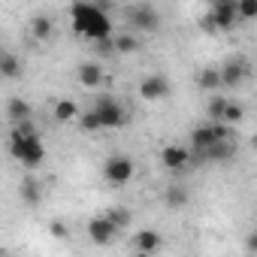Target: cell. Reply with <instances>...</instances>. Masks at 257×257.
Here are the masks:
<instances>
[{
  "mask_svg": "<svg viewBox=\"0 0 257 257\" xmlns=\"http://www.w3.org/2000/svg\"><path fill=\"white\" fill-rule=\"evenodd\" d=\"M70 16H73V34L97 43V40H106L112 37V19L106 10H100L97 4H88V0H76L70 7Z\"/></svg>",
  "mask_w": 257,
  "mask_h": 257,
  "instance_id": "obj_1",
  "label": "cell"
},
{
  "mask_svg": "<svg viewBox=\"0 0 257 257\" xmlns=\"http://www.w3.org/2000/svg\"><path fill=\"white\" fill-rule=\"evenodd\" d=\"M10 155L22 167L34 170V167H40L46 161V146L40 143V137H16V134H10Z\"/></svg>",
  "mask_w": 257,
  "mask_h": 257,
  "instance_id": "obj_2",
  "label": "cell"
},
{
  "mask_svg": "<svg viewBox=\"0 0 257 257\" xmlns=\"http://www.w3.org/2000/svg\"><path fill=\"white\" fill-rule=\"evenodd\" d=\"M134 173H137V167H134V161L127 158V155H112V158H106V164H103V179H106L112 188L127 185V182L134 179Z\"/></svg>",
  "mask_w": 257,
  "mask_h": 257,
  "instance_id": "obj_3",
  "label": "cell"
},
{
  "mask_svg": "<svg viewBox=\"0 0 257 257\" xmlns=\"http://www.w3.org/2000/svg\"><path fill=\"white\" fill-rule=\"evenodd\" d=\"M236 22H239L236 0H227V4H212V10L206 13L203 28H206V31H230Z\"/></svg>",
  "mask_w": 257,
  "mask_h": 257,
  "instance_id": "obj_4",
  "label": "cell"
},
{
  "mask_svg": "<svg viewBox=\"0 0 257 257\" xmlns=\"http://www.w3.org/2000/svg\"><path fill=\"white\" fill-rule=\"evenodd\" d=\"M94 109L100 112L106 131H118V127H124V121H127V109H124L115 97H109V94H100V97L94 100Z\"/></svg>",
  "mask_w": 257,
  "mask_h": 257,
  "instance_id": "obj_5",
  "label": "cell"
},
{
  "mask_svg": "<svg viewBox=\"0 0 257 257\" xmlns=\"http://www.w3.org/2000/svg\"><path fill=\"white\" fill-rule=\"evenodd\" d=\"M118 233H121V227H118L109 215H97V218L88 221V239H91L94 245H109Z\"/></svg>",
  "mask_w": 257,
  "mask_h": 257,
  "instance_id": "obj_6",
  "label": "cell"
},
{
  "mask_svg": "<svg viewBox=\"0 0 257 257\" xmlns=\"http://www.w3.org/2000/svg\"><path fill=\"white\" fill-rule=\"evenodd\" d=\"M127 19H131V25H134L140 34H155V31L161 28V16H158V10H155V7H146V4H143V7H134Z\"/></svg>",
  "mask_w": 257,
  "mask_h": 257,
  "instance_id": "obj_7",
  "label": "cell"
},
{
  "mask_svg": "<svg viewBox=\"0 0 257 257\" xmlns=\"http://www.w3.org/2000/svg\"><path fill=\"white\" fill-rule=\"evenodd\" d=\"M167 94H170V79L161 76V73H152V76H146L140 82V97L143 100H161Z\"/></svg>",
  "mask_w": 257,
  "mask_h": 257,
  "instance_id": "obj_8",
  "label": "cell"
},
{
  "mask_svg": "<svg viewBox=\"0 0 257 257\" xmlns=\"http://www.w3.org/2000/svg\"><path fill=\"white\" fill-rule=\"evenodd\" d=\"M191 158H194V152L191 149H185V146H167L164 152H161V164L167 167V170H185L188 164H191Z\"/></svg>",
  "mask_w": 257,
  "mask_h": 257,
  "instance_id": "obj_9",
  "label": "cell"
},
{
  "mask_svg": "<svg viewBox=\"0 0 257 257\" xmlns=\"http://www.w3.org/2000/svg\"><path fill=\"white\" fill-rule=\"evenodd\" d=\"M76 79H79V85H82V88H100V85H103V79H106L103 64H97V61H85V64H79Z\"/></svg>",
  "mask_w": 257,
  "mask_h": 257,
  "instance_id": "obj_10",
  "label": "cell"
},
{
  "mask_svg": "<svg viewBox=\"0 0 257 257\" xmlns=\"http://www.w3.org/2000/svg\"><path fill=\"white\" fill-rule=\"evenodd\" d=\"M221 76H224V88H236L248 76V67H245V61H227V64H221Z\"/></svg>",
  "mask_w": 257,
  "mask_h": 257,
  "instance_id": "obj_11",
  "label": "cell"
},
{
  "mask_svg": "<svg viewBox=\"0 0 257 257\" xmlns=\"http://www.w3.org/2000/svg\"><path fill=\"white\" fill-rule=\"evenodd\" d=\"M197 85H200L203 91H209V94L221 91V88H224V76H221V67H203V70H200V76H197Z\"/></svg>",
  "mask_w": 257,
  "mask_h": 257,
  "instance_id": "obj_12",
  "label": "cell"
},
{
  "mask_svg": "<svg viewBox=\"0 0 257 257\" xmlns=\"http://www.w3.org/2000/svg\"><path fill=\"white\" fill-rule=\"evenodd\" d=\"M215 140H218V134H215L212 124H200V127H194V131H191V146H194V152H206Z\"/></svg>",
  "mask_w": 257,
  "mask_h": 257,
  "instance_id": "obj_13",
  "label": "cell"
},
{
  "mask_svg": "<svg viewBox=\"0 0 257 257\" xmlns=\"http://www.w3.org/2000/svg\"><path fill=\"white\" fill-rule=\"evenodd\" d=\"M161 233L158 230H143V233H137L134 236V248L140 251V254H155L158 248H161Z\"/></svg>",
  "mask_w": 257,
  "mask_h": 257,
  "instance_id": "obj_14",
  "label": "cell"
},
{
  "mask_svg": "<svg viewBox=\"0 0 257 257\" xmlns=\"http://www.w3.org/2000/svg\"><path fill=\"white\" fill-rule=\"evenodd\" d=\"M31 37L40 40V43H49L55 37V22L49 16H34L31 19Z\"/></svg>",
  "mask_w": 257,
  "mask_h": 257,
  "instance_id": "obj_15",
  "label": "cell"
},
{
  "mask_svg": "<svg viewBox=\"0 0 257 257\" xmlns=\"http://www.w3.org/2000/svg\"><path fill=\"white\" fill-rule=\"evenodd\" d=\"M52 115H55V121L67 124V121H79L82 109H79V103H76V100H58V103H55V109H52Z\"/></svg>",
  "mask_w": 257,
  "mask_h": 257,
  "instance_id": "obj_16",
  "label": "cell"
},
{
  "mask_svg": "<svg viewBox=\"0 0 257 257\" xmlns=\"http://www.w3.org/2000/svg\"><path fill=\"white\" fill-rule=\"evenodd\" d=\"M79 127H82L85 134H100V131H106V124H103V118H100V112H97L94 106L79 115Z\"/></svg>",
  "mask_w": 257,
  "mask_h": 257,
  "instance_id": "obj_17",
  "label": "cell"
},
{
  "mask_svg": "<svg viewBox=\"0 0 257 257\" xmlns=\"http://www.w3.org/2000/svg\"><path fill=\"white\" fill-rule=\"evenodd\" d=\"M7 115H10V121H13V124L28 121V118H31V103H28L25 97H13V100L7 103Z\"/></svg>",
  "mask_w": 257,
  "mask_h": 257,
  "instance_id": "obj_18",
  "label": "cell"
},
{
  "mask_svg": "<svg viewBox=\"0 0 257 257\" xmlns=\"http://www.w3.org/2000/svg\"><path fill=\"white\" fill-rule=\"evenodd\" d=\"M0 76L10 79V82L22 76V61H19L13 52H4V55H0Z\"/></svg>",
  "mask_w": 257,
  "mask_h": 257,
  "instance_id": "obj_19",
  "label": "cell"
},
{
  "mask_svg": "<svg viewBox=\"0 0 257 257\" xmlns=\"http://www.w3.org/2000/svg\"><path fill=\"white\" fill-rule=\"evenodd\" d=\"M19 197L25 200V206H40V200H43V188H40V182L25 179L22 188H19Z\"/></svg>",
  "mask_w": 257,
  "mask_h": 257,
  "instance_id": "obj_20",
  "label": "cell"
},
{
  "mask_svg": "<svg viewBox=\"0 0 257 257\" xmlns=\"http://www.w3.org/2000/svg\"><path fill=\"white\" fill-rule=\"evenodd\" d=\"M227 106H230V100H227L224 94H218V91H215V94L209 97V103H206V115H209L212 121H221V118H224V112H227Z\"/></svg>",
  "mask_w": 257,
  "mask_h": 257,
  "instance_id": "obj_21",
  "label": "cell"
},
{
  "mask_svg": "<svg viewBox=\"0 0 257 257\" xmlns=\"http://www.w3.org/2000/svg\"><path fill=\"white\" fill-rule=\"evenodd\" d=\"M164 203H167L170 209H185V206H188V191H185L182 185H170L167 194H164Z\"/></svg>",
  "mask_w": 257,
  "mask_h": 257,
  "instance_id": "obj_22",
  "label": "cell"
},
{
  "mask_svg": "<svg viewBox=\"0 0 257 257\" xmlns=\"http://www.w3.org/2000/svg\"><path fill=\"white\" fill-rule=\"evenodd\" d=\"M134 52H140V40H137L134 34L115 37V55H134Z\"/></svg>",
  "mask_w": 257,
  "mask_h": 257,
  "instance_id": "obj_23",
  "label": "cell"
},
{
  "mask_svg": "<svg viewBox=\"0 0 257 257\" xmlns=\"http://www.w3.org/2000/svg\"><path fill=\"white\" fill-rule=\"evenodd\" d=\"M106 215H109L121 230H127V227H131V221H134V215H131V209H127V206H112Z\"/></svg>",
  "mask_w": 257,
  "mask_h": 257,
  "instance_id": "obj_24",
  "label": "cell"
},
{
  "mask_svg": "<svg viewBox=\"0 0 257 257\" xmlns=\"http://www.w3.org/2000/svg\"><path fill=\"white\" fill-rule=\"evenodd\" d=\"M239 22H254L257 19V0H236Z\"/></svg>",
  "mask_w": 257,
  "mask_h": 257,
  "instance_id": "obj_25",
  "label": "cell"
},
{
  "mask_svg": "<svg viewBox=\"0 0 257 257\" xmlns=\"http://www.w3.org/2000/svg\"><path fill=\"white\" fill-rule=\"evenodd\" d=\"M242 118H245V109H242L239 103H233V100H230V106H227V112H224V118H221V121H227V124H233V127H236V124H242Z\"/></svg>",
  "mask_w": 257,
  "mask_h": 257,
  "instance_id": "obj_26",
  "label": "cell"
},
{
  "mask_svg": "<svg viewBox=\"0 0 257 257\" xmlns=\"http://www.w3.org/2000/svg\"><path fill=\"white\" fill-rule=\"evenodd\" d=\"M13 134L16 137H40L37 134V124L28 118V121H19V124H13Z\"/></svg>",
  "mask_w": 257,
  "mask_h": 257,
  "instance_id": "obj_27",
  "label": "cell"
},
{
  "mask_svg": "<svg viewBox=\"0 0 257 257\" xmlns=\"http://www.w3.org/2000/svg\"><path fill=\"white\" fill-rule=\"evenodd\" d=\"M94 49H97V55H115V37H106V40H97L94 43Z\"/></svg>",
  "mask_w": 257,
  "mask_h": 257,
  "instance_id": "obj_28",
  "label": "cell"
},
{
  "mask_svg": "<svg viewBox=\"0 0 257 257\" xmlns=\"http://www.w3.org/2000/svg\"><path fill=\"white\" fill-rule=\"evenodd\" d=\"M49 233H52L55 239H67V236H70V230H67L64 221H52V224H49Z\"/></svg>",
  "mask_w": 257,
  "mask_h": 257,
  "instance_id": "obj_29",
  "label": "cell"
},
{
  "mask_svg": "<svg viewBox=\"0 0 257 257\" xmlns=\"http://www.w3.org/2000/svg\"><path fill=\"white\" fill-rule=\"evenodd\" d=\"M245 251H251V254H257V230H251V233L245 236Z\"/></svg>",
  "mask_w": 257,
  "mask_h": 257,
  "instance_id": "obj_30",
  "label": "cell"
},
{
  "mask_svg": "<svg viewBox=\"0 0 257 257\" xmlns=\"http://www.w3.org/2000/svg\"><path fill=\"white\" fill-rule=\"evenodd\" d=\"M212 4H227V0H212Z\"/></svg>",
  "mask_w": 257,
  "mask_h": 257,
  "instance_id": "obj_31",
  "label": "cell"
},
{
  "mask_svg": "<svg viewBox=\"0 0 257 257\" xmlns=\"http://www.w3.org/2000/svg\"><path fill=\"white\" fill-rule=\"evenodd\" d=\"M254 146H257V140H254Z\"/></svg>",
  "mask_w": 257,
  "mask_h": 257,
  "instance_id": "obj_32",
  "label": "cell"
}]
</instances>
